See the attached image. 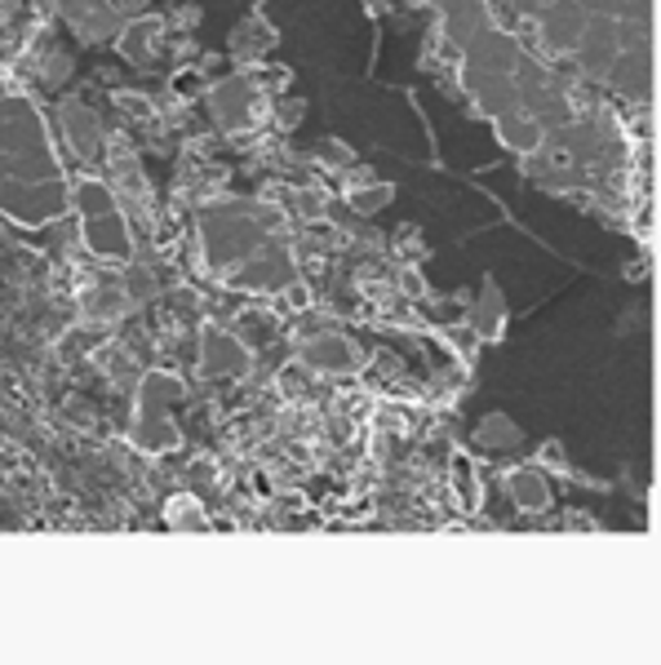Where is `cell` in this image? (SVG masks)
<instances>
[{"instance_id": "3", "label": "cell", "mask_w": 661, "mask_h": 665, "mask_svg": "<svg viewBox=\"0 0 661 665\" xmlns=\"http://www.w3.org/2000/svg\"><path fill=\"white\" fill-rule=\"evenodd\" d=\"M306 360H311L315 369H334V373H343V369L356 365V351H352L343 338H319V342L306 347Z\"/></svg>"}, {"instance_id": "2", "label": "cell", "mask_w": 661, "mask_h": 665, "mask_svg": "<svg viewBox=\"0 0 661 665\" xmlns=\"http://www.w3.org/2000/svg\"><path fill=\"white\" fill-rule=\"evenodd\" d=\"M244 347L235 342V338H227V332H209V338H204V365L213 369V365H222L218 373H240L244 369Z\"/></svg>"}, {"instance_id": "4", "label": "cell", "mask_w": 661, "mask_h": 665, "mask_svg": "<svg viewBox=\"0 0 661 665\" xmlns=\"http://www.w3.org/2000/svg\"><path fill=\"white\" fill-rule=\"evenodd\" d=\"M511 497L524 506V510H546L550 506V493L542 484V471H515L511 475Z\"/></svg>"}, {"instance_id": "5", "label": "cell", "mask_w": 661, "mask_h": 665, "mask_svg": "<svg viewBox=\"0 0 661 665\" xmlns=\"http://www.w3.org/2000/svg\"><path fill=\"white\" fill-rule=\"evenodd\" d=\"M169 524H174V528H204L209 519L200 515V502H196V497H174V502H169Z\"/></svg>"}, {"instance_id": "1", "label": "cell", "mask_w": 661, "mask_h": 665, "mask_svg": "<svg viewBox=\"0 0 661 665\" xmlns=\"http://www.w3.org/2000/svg\"><path fill=\"white\" fill-rule=\"evenodd\" d=\"M475 440H480L484 448H493V453H511V448H520V444H524V431H520L511 418L493 413V418H484V422H480Z\"/></svg>"}]
</instances>
